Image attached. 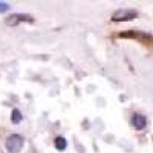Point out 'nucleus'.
Listing matches in <instances>:
<instances>
[{"label":"nucleus","mask_w":153,"mask_h":153,"mask_svg":"<svg viewBox=\"0 0 153 153\" xmlns=\"http://www.w3.org/2000/svg\"><path fill=\"white\" fill-rule=\"evenodd\" d=\"M8 9H9V5H8V3L0 2V12H5V11H8Z\"/></svg>","instance_id":"nucleus-7"},{"label":"nucleus","mask_w":153,"mask_h":153,"mask_svg":"<svg viewBox=\"0 0 153 153\" xmlns=\"http://www.w3.org/2000/svg\"><path fill=\"white\" fill-rule=\"evenodd\" d=\"M22 22H32V17L26 14H12L6 19V25H9V26H16Z\"/></svg>","instance_id":"nucleus-3"},{"label":"nucleus","mask_w":153,"mask_h":153,"mask_svg":"<svg viewBox=\"0 0 153 153\" xmlns=\"http://www.w3.org/2000/svg\"><path fill=\"white\" fill-rule=\"evenodd\" d=\"M132 124H133V127L135 129H144L146 127V124H147V120H146V117L144 115H141V113H135L133 117H132Z\"/></svg>","instance_id":"nucleus-4"},{"label":"nucleus","mask_w":153,"mask_h":153,"mask_svg":"<svg viewBox=\"0 0 153 153\" xmlns=\"http://www.w3.org/2000/svg\"><path fill=\"white\" fill-rule=\"evenodd\" d=\"M22 147H23V138L20 135H11L6 139V149L11 153H19Z\"/></svg>","instance_id":"nucleus-1"},{"label":"nucleus","mask_w":153,"mask_h":153,"mask_svg":"<svg viewBox=\"0 0 153 153\" xmlns=\"http://www.w3.org/2000/svg\"><path fill=\"white\" fill-rule=\"evenodd\" d=\"M54 144H55V147H57L58 150H65L66 146H68V141H66V139L63 138V136H58V138H55Z\"/></svg>","instance_id":"nucleus-5"},{"label":"nucleus","mask_w":153,"mask_h":153,"mask_svg":"<svg viewBox=\"0 0 153 153\" xmlns=\"http://www.w3.org/2000/svg\"><path fill=\"white\" fill-rule=\"evenodd\" d=\"M11 120H12V123H16V124L20 123V121H22V113H20L17 109H14V110H12V118H11Z\"/></svg>","instance_id":"nucleus-6"},{"label":"nucleus","mask_w":153,"mask_h":153,"mask_svg":"<svg viewBox=\"0 0 153 153\" xmlns=\"http://www.w3.org/2000/svg\"><path fill=\"white\" fill-rule=\"evenodd\" d=\"M135 17H136V11H133V9H118L112 16V19L115 22H126V20H132Z\"/></svg>","instance_id":"nucleus-2"}]
</instances>
